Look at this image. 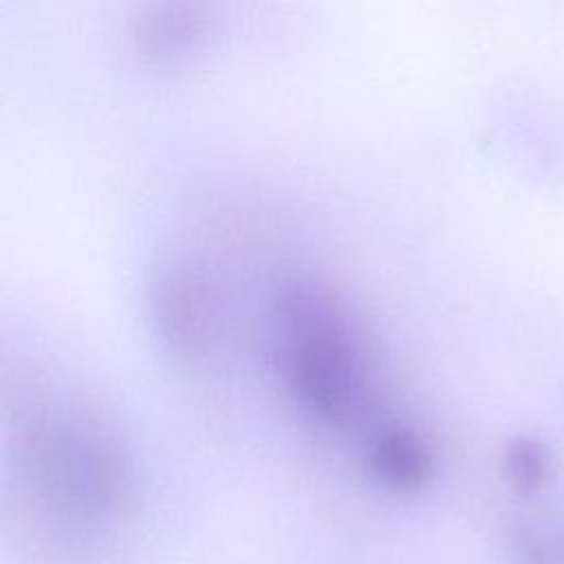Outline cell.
I'll list each match as a JSON object with an SVG mask.
<instances>
[{
  "label": "cell",
  "instance_id": "cell-3",
  "mask_svg": "<svg viewBox=\"0 0 564 564\" xmlns=\"http://www.w3.org/2000/svg\"><path fill=\"white\" fill-rule=\"evenodd\" d=\"M370 469L379 482L399 494L421 491L434 471L423 436L408 425H386L370 445Z\"/></svg>",
  "mask_w": 564,
  "mask_h": 564
},
{
  "label": "cell",
  "instance_id": "cell-5",
  "mask_svg": "<svg viewBox=\"0 0 564 564\" xmlns=\"http://www.w3.org/2000/svg\"><path fill=\"white\" fill-rule=\"evenodd\" d=\"M518 564H564L542 535L524 522H516L509 531Z\"/></svg>",
  "mask_w": 564,
  "mask_h": 564
},
{
  "label": "cell",
  "instance_id": "cell-1",
  "mask_svg": "<svg viewBox=\"0 0 564 564\" xmlns=\"http://www.w3.org/2000/svg\"><path fill=\"white\" fill-rule=\"evenodd\" d=\"M9 458L11 522L24 549L53 564H84L115 549L139 509L130 456L97 425L44 416Z\"/></svg>",
  "mask_w": 564,
  "mask_h": 564
},
{
  "label": "cell",
  "instance_id": "cell-2",
  "mask_svg": "<svg viewBox=\"0 0 564 564\" xmlns=\"http://www.w3.org/2000/svg\"><path fill=\"white\" fill-rule=\"evenodd\" d=\"M289 386L319 419L344 425L370 410L366 359L355 322L333 291L291 278L278 293Z\"/></svg>",
  "mask_w": 564,
  "mask_h": 564
},
{
  "label": "cell",
  "instance_id": "cell-4",
  "mask_svg": "<svg viewBox=\"0 0 564 564\" xmlns=\"http://www.w3.org/2000/svg\"><path fill=\"white\" fill-rule=\"evenodd\" d=\"M551 471V456L542 441L533 436H518L505 452V474L518 494L538 491Z\"/></svg>",
  "mask_w": 564,
  "mask_h": 564
}]
</instances>
